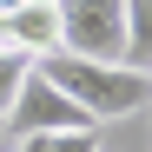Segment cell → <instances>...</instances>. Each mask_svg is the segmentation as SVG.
<instances>
[{
    "instance_id": "obj_1",
    "label": "cell",
    "mask_w": 152,
    "mask_h": 152,
    "mask_svg": "<svg viewBox=\"0 0 152 152\" xmlns=\"http://www.w3.org/2000/svg\"><path fill=\"white\" fill-rule=\"evenodd\" d=\"M33 73H40L46 86H60L93 126L132 119L145 99H152V80H145V73H132V66H106V60H80V53H60V46H53V53H40Z\"/></svg>"
},
{
    "instance_id": "obj_2",
    "label": "cell",
    "mask_w": 152,
    "mask_h": 152,
    "mask_svg": "<svg viewBox=\"0 0 152 152\" xmlns=\"http://www.w3.org/2000/svg\"><path fill=\"white\" fill-rule=\"evenodd\" d=\"M60 53L126 66V13H119V0H60Z\"/></svg>"
},
{
    "instance_id": "obj_3",
    "label": "cell",
    "mask_w": 152,
    "mask_h": 152,
    "mask_svg": "<svg viewBox=\"0 0 152 152\" xmlns=\"http://www.w3.org/2000/svg\"><path fill=\"white\" fill-rule=\"evenodd\" d=\"M0 119H7V132H13V139H33V132H80V126H93V119L73 106L60 86H46L33 66H27V80H20L13 106L0 113Z\"/></svg>"
},
{
    "instance_id": "obj_4",
    "label": "cell",
    "mask_w": 152,
    "mask_h": 152,
    "mask_svg": "<svg viewBox=\"0 0 152 152\" xmlns=\"http://www.w3.org/2000/svg\"><path fill=\"white\" fill-rule=\"evenodd\" d=\"M13 152H99V126H80V132H33V139H13Z\"/></svg>"
},
{
    "instance_id": "obj_5",
    "label": "cell",
    "mask_w": 152,
    "mask_h": 152,
    "mask_svg": "<svg viewBox=\"0 0 152 152\" xmlns=\"http://www.w3.org/2000/svg\"><path fill=\"white\" fill-rule=\"evenodd\" d=\"M27 66H33V60H20V53H0V113L13 106V93H20V80H27Z\"/></svg>"
},
{
    "instance_id": "obj_6",
    "label": "cell",
    "mask_w": 152,
    "mask_h": 152,
    "mask_svg": "<svg viewBox=\"0 0 152 152\" xmlns=\"http://www.w3.org/2000/svg\"><path fill=\"white\" fill-rule=\"evenodd\" d=\"M13 7H20V0H0V13H13Z\"/></svg>"
}]
</instances>
